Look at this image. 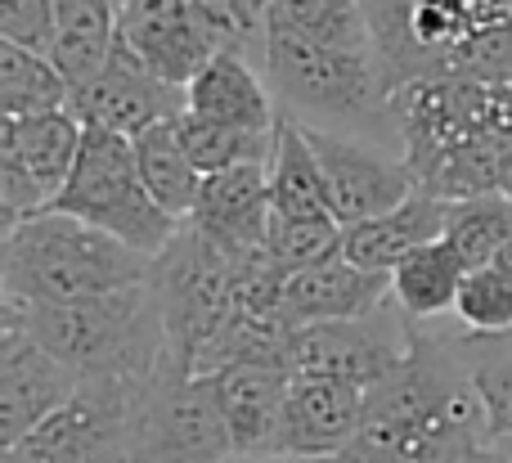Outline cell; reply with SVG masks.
I'll list each match as a JSON object with an SVG mask.
<instances>
[{
  "mask_svg": "<svg viewBox=\"0 0 512 463\" xmlns=\"http://www.w3.org/2000/svg\"><path fill=\"white\" fill-rule=\"evenodd\" d=\"M486 446V405L463 360L454 320L409 324L405 360L369 392L346 459L468 463Z\"/></svg>",
  "mask_w": 512,
  "mask_h": 463,
  "instance_id": "6da1fadb",
  "label": "cell"
},
{
  "mask_svg": "<svg viewBox=\"0 0 512 463\" xmlns=\"http://www.w3.org/2000/svg\"><path fill=\"white\" fill-rule=\"evenodd\" d=\"M400 153L436 198L512 194V86L490 77H414L391 95Z\"/></svg>",
  "mask_w": 512,
  "mask_h": 463,
  "instance_id": "7a4b0ae2",
  "label": "cell"
},
{
  "mask_svg": "<svg viewBox=\"0 0 512 463\" xmlns=\"http://www.w3.org/2000/svg\"><path fill=\"white\" fill-rule=\"evenodd\" d=\"M265 81L274 99L301 117L333 131H355L369 140L396 144V77L378 45H319L306 36H292L283 27L265 32Z\"/></svg>",
  "mask_w": 512,
  "mask_h": 463,
  "instance_id": "3957f363",
  "label": "cell"
},
{
  "mask_svg": "<svg viewBox=\"0 0 512 463\" xmlns=\"http://www.w3.org/2000/svg\"><path fill=\"white\" fill-rule=\"evenodd\" d=\"M153 257L72 212L45 207L5 225L0 243V293L14 302H68L149 284Z\"/></svg>",
  "mask_w": 512,
  "mask_h": 463,
  "instance_id": "277c9868",
  "label": "cell"
},
{
  "mask_svg": "<svg viewBox=\"0 0 512 463\" xmlns=\"http://www.w3.org/2000/svg\"><path fill=\"white\" fill-rule=\"evenodd\" d=\"M14 306L23 311L32 338L54 351L81 383H144L167 356V320L153 284Z\"/></svg>",
  "mask_w": 512,
  "mask_h": 463,
  "instance_id": "5b68a950",
  "label": "cell"
},
{
  "mask_svg": "<svg viewBox=\"0 0 512 463\" xmlns=\"http://www.w3.org/2000/svg\"><path fill=\"white\" fill-rule=\"evenodd\" d=\"M50 207L117 234L122 243L149 252V257H158L180 234V225H185L144 185L131 135L108 131V126H90V122H86V135H81L77 167H72L68 185L59 189V198Z\"/></svg>",
  "mask_w": 512,
  "mask_h": 463,
  "instance_id": "8992f818",
  "label": "cell"
},
{
  "mask_svg": "<svg viewBox=\"0 0 512 463\" xmlns=\"http://www.w3.org/2000/svg\"><path fill=\"white\" fill-rule=\"evenodd\" d=\"M234 437L212 374H194L176 351L158 360L140 387L126 463H225Z\"/></svg>",
  "mask_w": 512,
  "mask_h": 463,
  "instance_id": "52a82bcc",
  "label": "cell"
},
{
  "mask_svg": "<svg viewBox=\"0 0 512 463\" xmlns=\"http://www.w3.org/2000/svg\"><path fill=\"white\" fill-rule=\"evenodd\" d=\"M140 387L144 383H81L27 437L0 450V463H126Z\"/></svg>",
  "mask_w": 512,
  "mask_h": 463,
  "instance_id": "ba28073f",
  "label": "cell"
},
{
  "mask_svg": "<svg viewBox=\"0 0 512 463\" xmlns=\"http://www.w3.org/2000/svg\"><path fill=\"white\" fill-rule=\"evenodd\" d=\"M86 122L77 108H41L23 117H0V216L18 225L45 212L68 185L81 153Z\"/></svg>",
  "mask_w": 512,
  "mask_h": 463,
  "instance_id": "9c48e42d",
  "label": "cell"
},
{
  "mask_svg": "<svg viewBox=\"0 0 512 463\" xmlns=\"http://www.w3.org/2000/svg\"><path fill=\"white\" fill-rule=\"evenodd\" d=\"M301 126H306V140L319 158V171H324L328 207H333V216L342 225L391 212L418 189L414 171H409L405 153L396 144L369 140V135L355 131H333V126L319 122H301Z\"/></svg>",
  "mask_w": 512,
  "mask_h": 463,
  "instance_id": "30bf717a",
  "label": "cell"
},
{
  "mask_svg": "<svg viewBox=\"0 0 512 463\" xmlns=\"http://www.w3.org/2000/svg\"><path fill=\"white\" fill-rule=\"evenodd\" d=\"M288 365L292 374H324L351 387H373L405 360L409 347V320L400 315L396 302L378 306L364 320H328L288 329Z\"/></svg>",
  "mask_w": 512,
  "mask_h": 463,
  "instance_id": "8fae6325",
  "label": "cell"
},
{
  "mask_svg": "<svg viewBox=\"0 0 512 463\" xmlns=\"http://www.w3.org/2000/svg\"><path fill=\"white\" fill-rule=\"evenodd\" d=\"M0 315H5L0 324V450H5L27 437L45 414L59 410L81 387V378L32 338L14 302L0 306Z\"/></svg>",
  "mask_w": 512,
  "mask_h": 463,
  "instance_id": "7c38bea8",
  "label": "cell"
},
{
  "mask_svg": "<svg viewBox=\"0 0 512 463\" xmlns=\"http://www.w3.org/2000/svg\"><path fill=\"white\" fill-rule=\"evenodd\" d=\"M72 108H77L81 122L108 126V131H122L135 140V135L149 131L153 122H167V117L185 113V86L162 81L158 72L144 59H135L122 45V36H117L104 68L81 90H72Z\"/></svg>",
  "mask_w": 512,
  "mask_h": 463,
  "instance_id": "4fadbf2b",
  "label": "cell"
},
{
  "mask_svg": "<svg viewBox=\"0 0 512 463\" xmlns=\"http://www.w3.org/2000/svg\"><path fill=\"white\" fill-rule=\"evenodd\" d=\"M122 45L144 59L162 81L189 86L221 54L212 27L203 23L194 0H122Z\"/></svg>",
  "mask_w": 512,
  "mask_h": 463,
  "instance_id": "5bb4252c",
  "label": "cell"
},
{
  "mask_svg": "<svg viewBox=\"0 0 512 463\" xmlns=\"http://www.w3.org/2000/svg\"><path fill=\"white\" fill-rule=\"evenodd\" d=\"M364 401H369L364 387L337 383V378L324 374H292L270 455H301V459L346 455V446H351L355 428L364 419Z\"/></svg>",
  "mask_w": 512,
  "mask_h": 463,
  "instance_id": "9a60e30c",
  "label": "cell"
},
{
  "mask_svg": "<svg viewBox=\"0 0 512 463\" xmlns=\"http://www.w3.org/2000/svg\"><path fill=\"white\" fill-rule=\"evenodd\" d=\"M270 162H234L225 171L203 176L198 203L189 212V225L203 230L230 261H252L265 252L270 234Z\"/></svg>",
  "mask_w": 512,
  "mask_h": 463,
  "instance_id": "2e32d148",
  "label": "cell"
},
{
  "mask_svg": "<svg viewBox=\"0 0 512 463\" xmlns=\"http://www.w3.org/2000/svg\"><path fill=\"white\" fill-rule=\"evenodd\" d=\"M288 342V333H283ZM270 347L256 356L230 360L225 369H216V396H221L225 423L234 437V455H270L274 432H279V414L292 387V365L288 347Z\"/></svg>",
  "mask_w": 512,
  "mask_h": 463,
  "instance_id": "e0dca14e",
  "label": "cell"
},
{
  "mask_svg": "<svg viewBox=\"0 0 512 463\" xmlns=\"http://www.w3.org/2000/svg\"><path fill=\"white\" fill-rule=\"evenodd\" d=\"M387 302H391L387 270H364L346 252H337V257L306 270H292L283 279L279 311L288 329H306V324H328V320H364V315H373Z\"/></svg>",
  "mask_w": 512,
  "mask_h": 463,
  "instance_id": "ac0fdd59",
  "label": "cell"
},
{
  "mask_svg": "<svg viewBox=\"0 0 512 463\" xmlns=\"http://www.w3.org/2000/svg\"><path fill=\"white\" fill-rule=\"evenodd\" d=\"M185 113L198 122L230 126V131L270 135L279 126V99H274L261 63H252L248 54L221 50L185 86Z\"/></svg>",
  "mask_w": 512,
  "mask_h": 463,
  "instance_id": "d6986e66",
  "label": "cell"
},
{
  "mask_svg": "<svg viewBox=\"0 0 512 463\" xmlns=\"http://www.w3.org/2000/svg\"><path fill=\"white\" fill-rule=\"evenodd\" d=\"M445 216H450V198H436L427 189H414L400 207L369 221L346 225L342 234V252L364 270H396V261H405L414 248L441 239L445 234Z\"/></svg>",
  "mask_w": 512,
  "mask_h": 463,
  "instance_id": "ffe728a7",
  "label": "cell"
},
{
  "mask_svg": "<svg viewBox=\"0 0 512 463\" xmlns=\"http://www.w3.org/2000/svg\"><path fill=\"white\" fill-rule=\"evenodd\" d=\"M468 270H472L468 257L441 234V239L414 248L405 261H396V270H391V302L400 306V315L409 324L450 320Z\"/></svg>",
  "mask_w": 512,
  "mask_h": 463,
  "instance_id": "44dd1931",
  "label": "cell"
},
{
  "mask_svg": "<svg viewBox=\"0 0 512 463\" xmlns=\"http://www.w3.org/2000/svg\"><path fill=\"white\" fill-rule=\"evenodd\" d=\"M122 27V0H54V45L50 59L81 90L108 63Z\"/></svg>",
  "mask_w": 512,
  "mask_h": 463,
  "instance_id": "7402d4cb",
  "label": "cell"
},
{
  "mask_svg": "<svg viewBox=\"0 0 512 463\" xmlns=\"http://www.w3.org/2000/svg\"><path fill=\"white\" fill-rule=\"evenodd\" d=\"M270 216H328V185L319 158L306 140V126L292 108L279 104V126H274L270 149Z\"/></svg>",
  "mask_w": 512,
  "mask_h": 463,
  "instance_id": "603a6c76",
  "label": "cell"
},
{
  "mask_svg": "<svg viewBox=\"0 0 512 463\" xmlns=\"http://www.w3.org/2000/svg\"><path fill=\"white\" fill-rule=\"evenodd\" d=\"M176 117L153 122L149 131L135 135V158H140V176H144V185L153 189V198H158L171 216L189 221V212H194V203H198V189H203V171L189 158Z\"/></svg>",
  "mask_w": 512,
  "mask_h": 463,
  "instance_id": "cb8c5ba5",
  "label": "cell"
},
{
  "mask_svg": "<svg viewBox=\"0 0 512 463\" xmlns=\"http://www.w3.org/2000/svg\"><path fill=\"white\" fill-rule=\"evenodd\" d=\"M454 320V315H450ZM459 333L463 360L472 369V383L481 392V405H486V437L490 446L512 450V333H468L454 324Z\"/></svg>",
  "mask_w": 512,
  "mask_h": 463,
  "instance_id": "d4e9b609",
  "label": "cell"
},
{
  "mask_svg": "<svg viewBox=\"0 0 512 463\" xmlns=\"http://www.w3.org/2000/svg\"><path fill=\"white\" fill-rule=\"evenodd\" d=\"M63 104H72V86L59 63L41 50L0 41V117H23Z\"/></svg>",
  "mask_w": 512,
  "mask_h": 463,
  "instance_id": "484cf974",
  "label": "cell"
},
{
  "mask_svg": "<svg viewBox=\"0 0 512 463\" xmlns=\"http://www.w3.org/2000/svg\"><path fill=\"white\" fill-rule=\"evenodd\" d=\"M270 27L319 45H378L364 0H265Z\"/></svg>",
  "mask_w": 512,
  "mask_h": 463,
  "instance_id": "4316f807",
  "label": "cell"
},
{
  "mask_svg": "<svg viewBox=\"0 0 512 463\" xmlns=\"http://www.w3.org/2000/svg\"><path fill=\"white\" fill-rule=\"evenodd\" d=\"M445 239L468 257V266H486L499 248L512 239V194H472L450 198Z\"/></svg>",
  "mask_w": 512,
  "mask_h": 463,
  "instance_id": "83f0119b",
  "label": "cell"
},
{
  "mask_svg": "<svg viewBox=\"0 0 512 463\" xmlns=\"http://www.w3.org/2000/svg\"><path fill=\"white\" fill-rule=\"evenodd\" d=\"M342 234H346V225L333 212L328 216H270L265 252H270V261L283 275H292V270H306V266L337 257L342 252Z\"/></svg>",
  "mask_w": 512,
  "mask_h": 463,
  "instance_id": "f1b7e54d",
  "label": "cell"
},
{
  "mask_svg": "<svg viewBox=\"0 0 512 463\" xmlns=\"http://www.w3.org/2000/svg\"><path fill=\"white\" fill-rule=\"evenodd\" d=\"M454 324L468 333H512V275L495 261L468 270L463 279L459 306H454Z\"/></svg>",
  "mask_w": 512,
  "mask_h": 463,
  "instance_id": "f546056e",
  "label": "cell"
},
{
  "mask_svg": "<svg viewBox=\"0 0 512 463\" xmlns=\"http://www.w3.org/2000/svg\"><path fill=\"white\" fill-rule=\"evenodd\" d=\"M203 23L212 27L216 45L234 54H248L252 63H265V32H270V9L265 0H194Z\"/></svg>",
  "mask_w": 512,
  "mask_h": 463,
  "instance_id": "4dcf8cb0",
  "label": "cell"
},
{
  "mask_svg": "<svg viewBox=\"0 0 512 463\" xmlns=\"http://www.w3.org/2000/svg\"><path fill=\"white\" fill-rule=\"evenodd\" d=\"M0 41L50 54L54 45V0H0Z\"/></svg>",
  "mask_w": 512,
  "mask_h": 463,
  "instance_id": "1f68e13d",
  "label": "cell"
},
{
  "mask_svg": "<svg viewBox=\"0 0 512 463\" xmlns=\"http://www.w3.org/2000/svg\"><path fill=\"white\" fill-rule=\"evenodd\" d=\"M225 463H328V459H301V455H230Z\"/></svg>",
  "mask_w": 512,
  "mask_h": 463,
  "instance_id": "d6a6232c",
  "label": "cell"
},
{
  "mask_svg": "<svg viewBox=\"0 0 512 463\" xmlns=\"http://www.w3.org/2000/svg\"><path fill=\"white\" fill-rule=\"evenodd\" d=\"M468 463H512V450H504V446H486V450H477Z\"/></svg>",
  "mask_w": 512,
  "mask_h": 463,
  "instance_id": "836d02e7",
  "label": "cell"
},
{
  "mask_svg": "<svg viewBox=\"0 0 512 463\" xmlns=\"http://www.w3.org/2000/svg\"><path fill=\"white\" fill-rule=\"evenodd\" d=\"M328 463H360V459H346V455H337V459H328Z\"/></svg>",
  "mask_w": 512,
  "mask_h": 463,
  "instance_id": "e575fe53",
  "label": "cell"
},
{
  "mask_svg": "<svg viewBox=\"0 0 512 463\" xmlns=\"http://www.w3.org/2000/svg\"><path fill=\"white\" fill-rule=\"evenodd\" d=\"M508 86H512V72H508Z\"/></svg>",
  "mask_w": 512,
  "mask_h": 463,
  "instance_id": "d590c367",
  "label": "cell"
},
{
  "mask_svg": "<svg viewBox=\"0 0 512 463\" xmlns=\"http://www.w3.org/2000/svg\"><path fill=\"white\" fill-rule=\"evenodd\" d=\"M364 5H373V0H364Z\"/></svg>",
  "mask_w": 512,
  "mask_h": 463,
  "instance_id": "8d00e7d4",
  "label": "cell"
}]
</instances>
